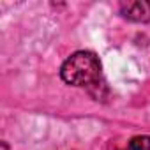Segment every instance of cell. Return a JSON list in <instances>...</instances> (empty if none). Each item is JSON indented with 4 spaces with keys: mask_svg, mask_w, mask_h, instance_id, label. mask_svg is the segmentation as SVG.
I'll list each match as a JSON object with an SVG mask.
<instances>
[{
    "mask_svg": "<svg viewBox=\"0 0 150 150\" xmlns=\"http://www.w3.org/2000/svg\"><path fill=\"white\" fill-rule=\"evenodd\" d=\"M60 76L72 87L96 85L101 80V62L92 51H76L62 64Z\"/></svg>",
    "mask_w": 150,
    "mask_h": 150,
    "instance_id": "1",
    "label": "cell"
},
{
    "mask_svg": "<svg viewBox=\"0 0 150 150\" xmlns=\"http://www.w3.org/2000/svg\"><path fill=\"white\" fill-rule=\"evenodd\" d=\"M120 11L124 18L131 21H150V2H145V0L122 4Z\"/></svg>",
    "mask_w": 150,
    "mask_h": 150,
    "instance_id": "2",
    "label": "cell"
},
{
    "mask_svg": "<svg viewBox=\"0 0 150 150\" xmlns=\"http://www.w3.org/2000/svg\"><path fill=\"white\" fill-rule=\"evenodd\" d=\"M122 150H150V136H134Z\"/></svg>",
    "mask_w": 150,
    "mask_h": 150,
    "instance_id": "3",
    "label": "cell"
}]
</instances>
